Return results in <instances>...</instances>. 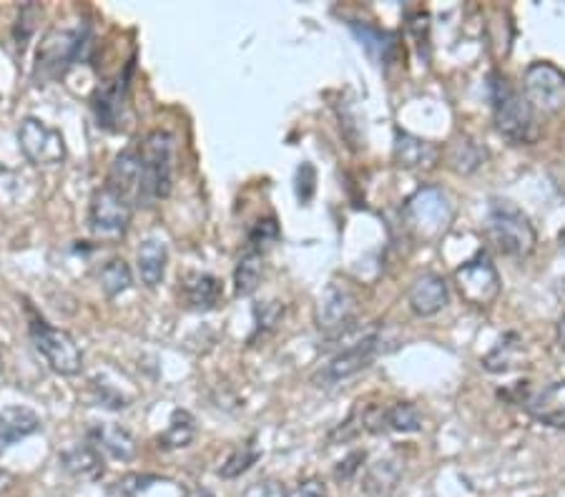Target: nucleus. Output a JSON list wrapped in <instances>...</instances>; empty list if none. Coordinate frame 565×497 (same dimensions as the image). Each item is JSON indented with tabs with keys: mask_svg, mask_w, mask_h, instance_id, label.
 Instances as JSON below:
<instances>
[{
	"mask_svg": "<svg viewBox=\"0 0 565 497\" xmlns=\"http://www.w3.org/2000/svg\"><path fill=\"white\" fill-rule=\"evenodd\" d=\"M28 334H31L33 347L38 349L43 359H46L48 367L53 372L63 377L78 375L83 369V354L78 349L76 339L66 332V329H58L53 324H48L46 319L33 314V309L28 307Z\"/></svg>",
	"mask_w": 565,
	"mask_h": 497,
	"instance_id": "obj_6",
	"label": "nucleus"
},
{
	"mask_svg": "<svg viewBox=\"0 0 565 497\" xmlns=\"http://www.w3.org/2000/svg\"><path fill=\"white\" fill-rule=\"evenodd\" d=\"M18 144L23 156L36 166H58L66 161V141L61 131L51 129L38 118H23L18 126Z\"/></svg>",
	"mask_w": 565,
	"mask_h": 497,
	"instance_id": "obj_11",
	"label": "nucleus"
},
{
	"mask_svg": "<svg viewBox=\"0 0 565 497\" xmlns=\"http://www.w3.org/2000/svg\"><path fill=\"white\" fill-rule=\"evenodd\" d=\"M108 189L119 191L121 196L131 201V204H139L141 199V154L139 146H131V149L121 151L116 159H113L111 171H108Z\"/></svg>",
	"mask_w": 565,
	"mask_h": 497,
	"instance_id": "obj_18",
	"label": "nucleus"
},
{
	"mask_svg": "<svg viewBox=\"0 0 565 497\" xmlns=\"http://www.w3.org/2000/svg\"><path fill=\"white\" fill-rule=\"evenodd\" d=\"M93 402L98 407H106V410H124V407H129V400L121 392H116L108 385H98V382H93Z\"/></svg>",
	"mask_w": 565,
	"mask_h": 497,
	"instance_id": "obj_36",
	"label": "nucleus"
},
{
	"mask_svg": "<svg viewBox=\"0 0 565 497\" xmlns=\"http://www.w3.org/2000/svg\"><path fill=\"white\" fill-rule=\"evenodd\" d=\"M452 216H455L452 201L440 186H420L402 209V221H405L407 231L412 234V239L422 241V244L440 241L450 229Z\"/></svg>",
	"mask_w": 565,
	"mask_h": 497,
	"instance_id": "obj_2",
	"label": "nucleus"
},
{
	"mask_svg": "<svg viewBox=\"0 0 565 497\" xmlns=\"http://www.w3.org/2000/svg\"><path fill=\"white\" fill-rule=\"evenodd\" d=\"M262 274H264V254L247 252L242 254V259L237 262L234 267V292L237 297H249V294L257 292L259 282H262Z\"/></svg>",
	"mask_w": 565,
	"mask_h": 497,
	"instance_id": "obj_29",
	"label": "nucleus"
},
{
	"mask_svg": "<svg viewBox=\"0 0 565 497\" xmlns=\"http://www.w3.org/2000/svg\"><path fill=\"white\" fill-rule=\"evenodd\" d=\"M520 354H523V342H520L518 332H508L488 354L483 357V367L493 375H503L510 369L520 367Z\"/></svg>",
	"mask_w": 565,
	"mask_h": 497,
	"instance_id": "obj_27",
	"label": "nucleus"
},
{
	"mask_svg": "<svg viewBox=\"0 0 565 497\" xmlns=\"http://www.w3.org/2000/svg\"><path fill=\"white\" fill-rule=\"evenodd\" d=\"M131 71V68H129ZM129 71L119 76L116 81L103 83L93 93V113H96L98 129L121 131L126 108V93H129Z\"/></svg>",
	"mask_w": 565,
	"mask_h": 497,
	"instance_id": "obj_13",
	"label": "nucleus"
},
{
	"mask_svg": "<svg viewBox=\"0 0 565 497\" xmlns=\"http://www.w3.org/2000/svg\"><path fill=\"white\" fill-rule=\"evenodd\" d=\"M357 317V297L350 287L339 282H329L324 287L322 297L317 304V327L327 337H342L355 327Z\"/></svg>",
	"mask_w": 565,
	"mask_h": 497,
	"instance_id": "obj_12",
	"label": "nucleus"
},
{
	"mask_svg": "<svg viewBox=\"0 0 565 497\" xmlns=\"http://www.w3.org/2000/svg\"><path fill=\"white\" fill-rule=\"evenodd\" d=\"M159 480L161 477L156 475H139V472H131V475H124L121 480H116L111 487H108V497H139L141 492L149 490V487Z\"/></svg>",
	"mask_w": 565,
	"mask_h": 497,
	"instance_id": "obj_33",
	"label": "nucleus"
},
{
	"mask_svg": "<svg viewBox=\"0 0 565 497\" xmlns=\"http://www.w3.org/2000/svg\"><path fill=\"white\" fill-rule=\"evenodd\" d=\"M284 497H329L327 487H324L322 480L317 477H309V480L297 482L294 487H287L284 490Z\"/></svg>",
	"mask_w": 565,
	"mask_h": 497,
	"instance_id": "obj_37",
	"label": "nucleus"
},
{
	"mask_svg": "<svg viewBox=\"0 0 565 497\" xmlns=\"http://www.w3.org/2000/svg\"><path fill=\"white\" fill-rule=\"evenodd\" d=\"M460 297L473 307H490L500 297V274L488 252H478L470 262L455 269Z\"/></svg>",
	"mask_w": 565,
	"mask_h": 497,
	"instance_id": "obj_9",
	"label": "nucleus"
},
{
	"mask_svg": "<svg viewBox=\"0 0 565 497\" xmlns=\"http://www.w3.org/2000/svg\"><path fill=\"white\" fill-rule=\"evenodd\" d=\"M88 48H91V31L86 26L51 28L38 46L36 76L48 78V81L66 76L68 68L88 56Z\"/></svg>",
	"mask_w": 565,
	"mask_h": 497,
	"instance_id": "obj_5",
	"label": "nucleus"
},
{
	"mask_svg": "<svg viewBox=\"0 0 565 497\" xmlns=\"http://www.w3.org/2000/svg\"><path fill=\"white\" fill-rule=\"evenodd\" d=\"M284 307L279 302H264L254 307V319H257V334L267 332V329H274L282 319Z\"/></svg>",
	"mask_w": 565,
	"mask_h": 497,
	"instance_id": "obj_35",
	"label": "nucleus"
},
{
	"mask_svg": "<svg viewBox=\"0 0 565 497\" xmlns=\"http://www.w3.org/2000/svg\"><path fill=\"white\" fill-rule=\"evenodd\" d=\"M186 497H214V492L204 490V487H191V490L186 492Z\"/></svg>",
	"mask_w": 565,
	"mask_h": 497,
	"instance_id": "obj_41",
	"label": "nucleus"
},
{
	"mask_svg": "<svg viewBox=\"0 0 565 497\" xmlns=\"http://www.w3.org/2000/svg\"><path fill=\"white\" fill-rule=\"evenodd\" d=\"M365 457H367V452L365 450H355V452H350V455L345 457V460L339 462L337 465V470H334V477L337 480H350L352 475H355L357 470H360V465L365 462Z\"/></svg>",
	"mask_w": 565,
	"mask_h": 497,
	"instance_id": "obj_39",
	"label": "nucleus"
},
{
	"mask_svg": "<svg viewBox=\"0 0 565 497\" xmlns=\"http://www.w3.org/2000/svg\"><path fill=\"white\" fill-rule=\"evenodd\" d=\"M350 28L372 61L382 63V66L392 61V56H395V51H397L395 33L382 31V28L372 26V23H365V21H350Z\"/></svg>",
	"mask_w": 565,
	"mask_h": 497,
	"instance_id": "obj_23",
	"label": "nucleus"
},
{
	"mask_svg": "<svg viewBox=\"0 0 565 497\" xmlns=\"http://www.w3.org/2000/svg\"><path fill=\"white\" fill-rule=\"evenodd\" d=\"M38 430H41V417L33 410L21 405L3 407L0 410V455L11 450L16 442L36 435Z\"/></svg>",
	"mask_w": 565,
	"mask_h": 497,
	"instance_id": "obj_20",
	"label": "nucleus"
},
{
	"mask_svg": "<svg viewBox=\"0 0 565 497\" xmlns=\"http://www.w3.org/2000/svg\"><path fill=\"white\" fill-rule=\"evenodd\" d=\"M402 475H405V460L400 452H390L367 467L362 477V490L370 497H390L400 485Z\"/></svg>",
	"mask_w": 565,
	"mask_h": 497,
	"instance_id": "obj_19",
	"label": "nucleus"
},
{
	"mask_svg": "<svg viewBox=\"0 0 565 497\" xmlns=\"http://www.w3.org/2000/svg\"><path fill=\"white\" fill-rule=\"evenodd\" d=\"M279 241V224L274 216H264V219L254 221L247 231V244L252 252L264 254L272 244Z\"/></svg>",
	"mask_w": 565,
	"mask_h": 497,
	"instance_id": "obj_32",
	"label": "nucleus"
},
{
	"mask_svg": "<svg viewBox=\"0 0 565 497\" xmlns=\"http://www.w3.org/2000/svg\"><path fill=\"white\" fill-rule=\"evenodd\" d=\"M3 171H6V169H3V166H0V174H3Z\"/></svg>",
	"mask_w": 565,
	"mask_h": 497,
	"instance_id": "obj_43",
	"label": "nucleus"
},
{
	"mask_svg": "<svg viewBox=\"0 0 565 497\" xmlns=\"http://www.w3.org/2000/svg\"><path fill=\"white\" fill-rule=\"evenodd\" d=\"M392 154H395V164L407 171H430L435 169L437 159H440V149L435 144L420 139V136L407 134L402 129L395 131Z\"/></svg>",
	"mask_w": 565,
	"mask_h": 497,
	"instance_id": "obj_17",
	"label": "nucleus"
},
{
	"mask_svg": "<svg viewBox=\"0 0 565 497\" xmlns=\"http://www.w3.org/2000/svg\"><path fill=\"white\" fill-rule=\"evenodd\" d=\"M196 437V420L189 410H174L171 412L169 427L164 435L156 437L159 450H184L194 442Z\"/></svg>",
	"mask_w": 565,
	"mask_h": 497,
	"instance_id": "obj_28",
	"label": "nucleus"
},
{
	"mask_svg": "<svg viewBox=\"0 0 565 497\" xmlns=\"http://www.w3.org/2000/svg\"><path fill=\"white\" fill-rule=\"evenodd\" d=\"M558 239H560V244H563V246H565V229H563V231H560V234H558Z\"/></svg>",
	"mask_w": 565,
	"mask_h": 497,
	"instance_id": "obj_42",
	"label": "nucleus"
},
{
	"mask_svg": "<svg viewBox=\"0 0 565 497\" xmlns=\"http://www.w3.org/2000/svg\"><path fill=\"white\" fill-rule=\"evenodd\" d=\"M447 302H450V287L440 274H422L407 289V304L422 319L440 314Z\"/></svg>",
	"mask_w": 565,
	"mask_h": 497,
	"instance_id": "obj_15",
	"label": "nucleus"
},
{
	"mask_svg": "<svg viewBox=\"0 0 565 497\" xmlns=\"http://www.w3.org/2000/svg\"><path fill=\"white\" fill-rule=\"evenodd\" d=\"M262 457V450L257 447V437H249L244 445H239L232 455L226 457L224 465L219 467V475L224 480H234V477H242L244 472L252 470L257 465V460Z\"/></svg>",
	"mask_w": 565,
	"mask_h": 497,
	"instance_id": "obj_31",
	"label": "nucleus"
},
{
	"mask_svg": "<svg viewBox=\"0 0 565 497\" xmlns=\"http://www.w3.org/2000/svg\"><path fill=\"white\" fill-rule=\"evenodd\" d=\"M365 430L412 435V432L422 430V415L415 405H410V402H397V405L385 407V410H367Z\"/></svg>",
	"mask_w": 565,
	"mask_h": 497,
	"instance_id": "obj_16",
	"label": "nucleus"
},
{
	"mask_svg": "<svg viewBox=\"0 0 565 497\" xmlns=\"http://www.w3.org/2000/svg\"><path fill=\"white\" fill-rule=\"evenodd\" d=\"M525 412L550 430H565V380L550 382L535 395L525 397Z\"/></svg>",
	"mask_w": 565,
	"mask_h": 497,
	"instance_id": "obj_14",
	"label": "nucleus"
},
{
	"mask_svg": "<svg viewBox=\"0 0 565 497\" xmlns=\"http://www.w3.org/2000/svg\"><path fill=\"white\" fill-rule=\"evenodd\" d=\"M166 264H169V249L166 241L159 236H149L139 246V274L146 287H159L166 277Z\"/></svg>",
	"mask_w": 565,
	"mask_h": 497,
	"instance_id": "obj_25",
	"label": "nucleus"
},
{
	"mask_svg": "<svg viewBox=\"0 0 565 497\" xmlns=\"http://www.w3.org/2000/svg\"><path fill=\"white\" fill-rule=\"evenodd\" d=\"M523 96L540 113H558L565 108V73L548 61H535L523 73Z\"/></svg>",
	"mask_w": 565,
	"mask_h": 497,
	"instance_id": "obj_8",
	"label": "nucleus"
},
{
	"mask_svg": "<svg viewBox=\"0 0 565 497\" xmlns=\"http://www.w3.org/2000/svg\"><path fill=\"white\" fill-rule=\"evenodd\" d=\"M447 164L455 174L470 176L480 169V166L488 161V149L480 146L478 141L470 139V136L460 134L447 144Z\"/></svg>",
	"mask_w": 565,
	"mask_h": 497,
	"instance_id": "obj_24",
	"label": "nucleus"
},
{
	"mask_svg": "<svg viewBox=\"0 0 565 497\" xmlns=\"http://www.w3.org/2000/svg\"><path fill=\"white\" fill-rule=\"evenodd\" d=\"M141 154V199L139 204L166 199L174 181L176 141L169 131H151L139 144Z\"/></svg>",
	"mask_w": 565,
	"mask_h": 497,
	"instance_id": "obj_4",
	"label": "nucleus"
},
{
	"mask_svg": "<svg viewBox=\"0 0 565 497\" xmlns=\"http://www.w3.org/2000/svg\"><path fill=\"white\" fill-rule=\"evenodd\" d=\"M131 211H134V204L126 196L103 186L93 194L91 206H88V226H91L93 234L119 239L129 229Z\"/></svg>",
	"mask_w": 565,
	"mask_h": 497,
	"instance_id": "obj_10",
	"label": "nucleus"
},
{
	"mask_svg": "<svg viewBox=\"0 0 565 497\" xmlns=\"http://www.w3.org/2000/svg\"><path fill=\"white\" fill-rule=\"evenodd\" d=\"M38 18H41V8H38L36 3H26V6L21 8V16H18V26H16V31H21V28H23L21 36H16L21 53H23V48H26L28 38H31L33 31H36Z\"/></svg>",
	"mask_w": 565,
	"mask_h": 497,
	"instance_id": "obj_34",
	"label": "nucleus"
},
{
	"mask_svg": "<svg viewBox=\"0 0 565 497\" xmlns=\"http://www.w3.org/2000/svg\"><path fill=\"white\" fill-rule=\"evenodd\" d=\"M63 465V470L68 475L78 477V480L96 482L101 480L106 467H103V455L91 445V442H83V445H73L71 450H66L58 460Z\"/></svg>",
	"mask_w": 565,
	"mask_h": 497,
	"instance_id": "obj_22",
	"label": "nucleus"
},
{
	"mask_svg": "<svg viewBox=\"0 0 565 497\" xmlns=\"http://www.w3.org/2000/svg\"><path fill=\"white\" fill-rule=\"evenodd\" d=\"M88 442L96 447L98 452H106L113 460L129 462L136 455V440L131 437L129 430L119 425H93L88 430Z\"/></svg>",
	"mask_w": 565,
	"mask_h": 497,
	"instance_id": "obj_21",
	"label": "nucleus"
},
{
	"mask_svg": "<svg viewBox=\"0 0 565 497\" xmlns=\"http://www.w3.org/2000/svg\"><path fill=\"white\" fill-rule=\"evenodd\" d=\"M555 337H558V347L565 352V314L560 317L558 327H555Z\"/></svg>",
	"mask_w": 565,
	"mask_h": 497,
	"instance_id": "obj_40",
	"label": "nucleus"
},
{
	"mask_svg": "<svg viewBox=\"0 0 565 497\" xmlns=\"http://www.w3.org/2000/svg\"><path fill=\"white\" fill-rule=\"evenodd\" d=\"M224 297L221 282L214 274L189 272L184 277V299L191 309H214Z\"/></svg>",
	"mask_w": 565,
	"mask_h": 497,
	"instance_id": "obj_26",
	"label": "nucleus"
},
{
	"mask_svg": "<svg viewBox=\"0 0 565 497\" xmlns=\"http://www.w3.org/2000/svg\"><path fill=\"white\" fill-rule=\"evenodd\" d=\"M98 282H101V289L106 297H119V294H124L126 289H131V284H134V274H131V267L124 262V259L113 257L101 267V272H98Z\"/></svg>",
	"mask_w": 565,
	"mask_h": 497,
	"instance_id": "obj_30",
	"label": "nucleus"
},
{
	"mask_svg": "<svg viewBox=\"0 0 565 497\" xmlns=\"http://www.w3.org/2000/svg\"><path fill=\"white\" fill-rule=\"evenodd\" d=\"M314 181H317V174H314L312 164L304 161V164L297 169V199L302 201V204H307V201L312 199Z\"/></svg>",
	"mask_w": 565,
	"mask_h": 497,
	"instance_id": "obj_38",
	"label": "nucleus"
},
{
	"mask_svg": "<svg viewBox=\"0 0 565 497\" xmlns=\"http://www.w3.org/2000/svg\"><path fill=\"white\" fill-rule=\"evenodd\" d=\"M488 239L493 241L500 254L515 259L530 257L538 244V234H535V226L530 224L528 214L508 199L490 201Z\"/></svg>",
	"mask_w": 565,
	"mask_h": 497,
	"instance_id": "obj_3",
	"label": "nucleus"
},
{
	"mask_svg": "<svg viewBox=\"0 0 565 497\" xmlns=\"http://www.w3.org/2000/svg\"><path fill=\"white\" fill-rule=\"evenodd\" d=\"M490 101H493L495 129L505 141L515 146H528L538 139L533 106L500 73H490Z\"/></svg>",
	"mask_w": 565,
	"mask_h": 497,
	"instance_id": "obj_1",
	"label": "nucleus"
},
{
	"mask_svg": "<svg viewBox=\"0 0 565 497\" xmlns=\"http://www.w3.org/2000/svg\"><path fill=\"white\" fill-rule=\"evenodd\" d=\"M382 352V334L377 329H370L367 334H362L360 339L345 347L342 352H337L332 357V362L324 364V369L314 377V385H334V382L350 380L357 372L370 367L377 359V354Z\"/></svg>",
	"mask_w": 565,
	"mask_h": 497,
	"instance_id": "obj_7",
	"label": "nucleus"
}]
</instances>
